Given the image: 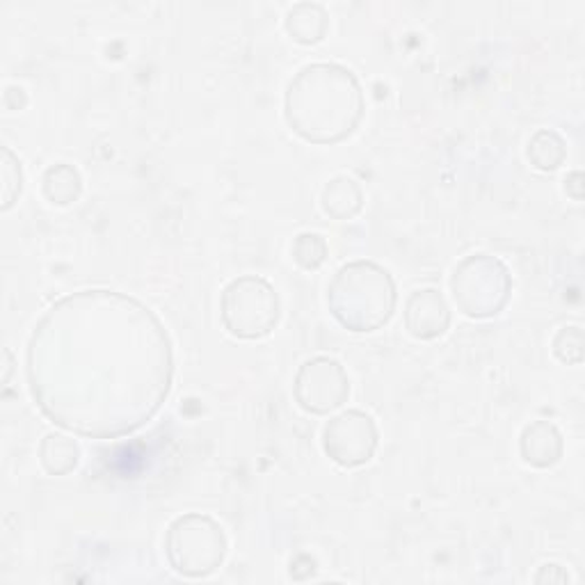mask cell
<instances>
[{
    "instance_id": "7c38bea8",
    "label": "cell",
    "mask_w": 585,
    "mask_h": 585,
    "mask_svg": "<svg viewBox=\"0 0 585 585\" xmlns=\"http://www.w3.org/2000/svg\"><path fill=\"white\" fill-rule=\"evenodd\" d=\"M322 211L334 220H352L364 209L362 185L350 177H337L322 190L320 198Z\"/></svg>"
},
{
    "instance_id": "2e32d148",
    "label": "cell",
    "mask_w": 585,
    "mask_h": 585,
    "mask_svg": "<svg viewBox=\"0 0 585 585\" xmlns=\"http://www.w3.org/2000/svg\"><path fill=\"white\" fill-rule=\"evenodd\" d=\"M292 262H296L302 270H318L325 262H328V243L320 234L305 232L296 241H292Z\"/></svg>"
},
{
    "instance_id": "52a82bcc",
    "label": "cell",
    "mask_w": 585,
    "mask_h": 585,
    "mask_svg": "<svg viewBox=\"0 0 585 585\" xmlns=\"http://www.w3.org/2000/svg\"><path fill=\"white\" fill-rule=\"evenodd\" d=\"M380 433L371 414L345 410L322 428V450L339 467L354 469L366 465L377 450Z\"/></svg>"
},
{
    "instance_id": "5b68a950",
    "label": "cell",
    "mask_w": 585,
    "mask_h": 585,
    "mask_svg": "<svg viewBox=\"0 0 585 585\" xmlns=\"http://www.w3.org/2000/svg\"><path fill=\"white\" fill-rule=\"evenodd\" d=\"M166 551L174 572L188 578H204L222 567L226 538L213 517L190 512L170 524Z\"/></svg>"
},
{
    "instance_id": "7a4b0ae2",
    "label": "cell",
    "mask_w": 585,
    "mask_h": 585,
    "mask_svg": "<svg viewBox=\"0 0 585 585\" xmlns=\"http://www.w3.org/2000/svg\"><path fill=\"white\" fill-rule=\"evenodd\" d=\"M364 108L360 81L334 62L307 64L292 76L284 96V115L292 134L313 145H337L350 138Z\"/></svg>"
},
{
    "instance_id": "ac0fdd59",
    "label": "cell",
    "mask_w": 585,
    "mask_h": 585,
    "mask_svg": "<svg viewBox=\"0 0 585 585\" xmlns=\"http://www.w3.org/2000/svg\"><path fill=\"white\" fill-rule=\"evenodd\" d=\"M554 354L567 366H576L583 362V330L578 325L563 328L554 339Z\"/></svg>"
},
{
    "instance_id": "d6986e66",
    "label": "cell",
    "mask_w": 585,
    "mask_h": 585,
    "mask_svg": "<svg viewBox=\"0 0 585 585\" xmlns=\"http://www.w3.org/2000/svg\"><path fill=\"white\" fill-rule=\"evenodd\" d=\"M567 583L570 581V574L561 567V565H544L538 576H535V583Z\"/></svg>"
},
{
    "instance_id": "9a60e30c",
    "label": "cell",
    "mask_w": 585,
    "mask_h": 585,
    "mask_svg": "<svg viewBox=\"0 0 585 585\" xmlns=\"http://www.w3.org/2000/svg\"><path fill=\"white\" fill-rule=\"evenodd\" d=\"M526 156H529L531 166L535 170L556 172L567 158V145L556 131H551V128H542V131H538L531 138Z\"/></svg>"
},
{
    "instance_id": "5bb4252c",
    "label": "cell",
    "mask_w": 585,
    "mask_h": 585,
    "mask_svg": "<svg viewBox=\"0 0 585 585\" xmlns=\"http://www.w3.org/2000/svg\"><path fill=\"white\" fill-rule=\"evenodd\" d=\"M42 192L55 206L74 204L83 192L81 172L74 166H67V162H60V166L49 168L42 177Z\"/></svg>"
},
{
    "instance_id": "44dd1931",
    "label": "cell",
    "mask_w": 585,
    "mask_h": 585,
    "mask_svg": "<svg viewBox=\"0 0 585 585\" xmlns=\"http://www.w3.org/2000/svg\"><path fill=\"white\" fill-rule=\"evenodd\" d=\"M3 357H6V373H3V382L8 384V380H10V373H12V352L10 350H3Z\"/></svg>"
},
{
    "instance_id": "277c9868",
    "label": "cell",
    "mask_w": 585,
    "mask_h": 585,
    "mask_svg": "<svg viewBox=\"0 0 585 585\" xmlns=\"http://www.w3.org/2000/svg\"><path fill=\"white\" fill-rule=\"evenodd\" d=\"M220 313L226 332L236 339L254 341L268 337L277 328L281 305L268 279L245 275L224 286Z\"/></svg>"
},
{
    "instance_id": "30bf717a",
    "label": "cell",
    "mask_w": 585,
    "mask_h": 585,
    "mask_svg": "<svg viewBox=\"0 0 585 585\" xmlns=\"http://www.w3.org/2000/svg\"><path fill=\"white\" fill-rule=\"evenodd\" d=\"M563 435L549 421H533L519 437V453L526 465L535 469H549L563 458Z\"/></svg>"
},
{
    "instance_id": "9c48e42d",
    "label": "cell",
    "mask_w": 585,
    "mask_h": 585,
    "mask_svg": "<svg viewBox=\"0 0 585 585\" xmlns=\"http://www.w3.org/2000/svg\"><path fill=\"white\" fill-rule=\"evenodd\" d=\"M405 328L418 341H433L450 328V307L437 288L414 290L405 305Z\"/></svg>"
},
{
    "instance_id": "4fadbf2b",
    "label": "cell",
    "mask_w": 585,
    "mask_h": 585,
    "mask_svg": "<svg viewBox=\"0 0 585 585\" xmlns=\"http://www.w3.org/2000/svg\"><path fill=\"white\" fill-rule=\"evenodd\" d=\"M81 448L78 444L67 437L51 433L40 444V462L49 476H67L78 467Z\"/></svg>"
},
{
    "instance_id": "6da1fadb",
    "label": "cell",
    "mask_w": 585,
    "mask_h": 585,
    "mask_svg": "<svg viewBox=\"0 0 585 585\" xmlns=\"http://www.w3.org/2000/svg\"><path fill=\"white\" fill-rule=\"evenodd\" d=\"M30 394L62 430L117 439L160 412L174 382L166 325L117 290H81L57 300L25 350Z\"/></svg>"
},
{
    "instance_id": "3957f363",
    "label": "cell",
    "mask_w": 585,
    "mask_h": 585,
    "mask_svg": "<svg viewBox=\"0 0 585 585\" xmlns=\"http://www.w3.org/2000/svg\"><path fill=\"white\" fill-rule=\"evenodd\" d=\"M398 302L396 281L373 262H352L337 270L328 288V307L345 330L375 332L392 320Z\"/></svg>"
},
{
    "instance_id": "e0dca14e",
    "label": "cell",
    "mask_w": 585,
    "mask_h": 585,
    "mask_svg": "<svg viewBox=\"0 0 585 585\" xmlns=\"http://www.w3.org/2000/svg\"><path fill=\"white\" fill-rule=\"evenodd\" d=\"M0 181H3V211H10L23 190V170L19 158L10 147H3V166H0Z\"/></svg>"
},
{
    "instance_id": "8992f818",
    "label": "cell",
    "mask_w": 585,
    "mask_h": 585,
    "mask_svg": "<svg viewBox=\"0 0 585 585\" xmlns=\"http://www.w3.org/2000/svg\"><path fill=\"white\" fill-rule=\"evenodd\" d=\"M450 292L465 316L492 318L501 313L510 300L512 277L497 256L471 254L455 266Z\"/></svg>"
},
{
    "instance_id": "8fae6325",
    "label": "cell",
    "mask_w": 585,
    "mask_h": 585,
    "mask_svg": "<svg viewBox=\"0 0 585 585\" xmlns=\"http://www.w3.org/2000/svg\"><path fill=\"white\" fill-rule=\"evenodd\" d=\"M286 32L298 44L311 46L325 40L330 28V17L320 3H298L292 6L286 14Z\"/></svg>"
},
{
    "instance_id": "ba28073f",
    "label": "cell",
    "mask_w": 585,
    "mask_h": 585,
    "mask_svg": "<svg viewBox=\"0 0 585 585\" xmlns=\"http://www.w3.org/2000/svg\"><path fill=\"white\" fill-rule=\"evenodd\" d=\"M292 396L309 414H330L348 403V373L332 357H313L300 366L296 382H292Z\"/></svg>"
},
{
    "instance_id": "ffe728a7",
    "label": "cell",
    "mask_w": 585,
    "mask_h": 585,
    "mask_svg": "<svg viewBox=\"0 0 585 585\" xmlns=\"http://www.w3.org/2000/svg\"><path fill=\"white\" fill-rule=\"evenodd\" d=\"M565 192L574 202H583V174L581 172H572L565 179Z\"/></svg>"
}]
</instances>
